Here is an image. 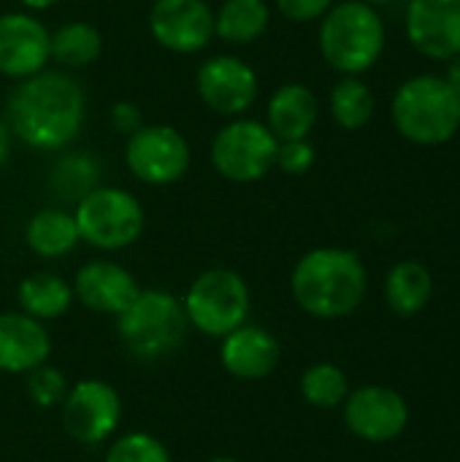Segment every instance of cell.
<instances>
[{
	"instance_id": "1",
	"label": "cell",
	"mask_w": 460,
	"mask_h": 462,
	"mask_svg": "<svg viewBox=\"0 0 460 462\" xmlns=\"http://www.w3.org/2000/svg\"><path fill=\"white\" fill-rule=\"evenodd\" d=\"M87 116V95L65 70L22 79L8 97V130L35 152H57L76 141Z\"/></svg>"
},
{
	"instance_id": "2",
	"label": "cell",
	"mask_w": 460,
	"mask_h": 462,
	"mask_svg": "<svg viewBox=\"0 0 460 462\" xmlns=\"http://www.w3.org/2000/svg\"><path fill=\"white\" fill-rule=\"evenodd\" d=\"M290 292L301 311L314 319L350 317L369 292V273L352 249L317 246L306 252L293 273Z\"/></svg>"
},
{
	"instance_id": "3",
	"label": "cell",
	"mask_w": 460,
	"mask_h": 462,
	"mask_svg": "<svg viewBox=\"0 0 460 462\" xmlns=\"http://www.w3.org/2000/svg\"><path fill=\"white\" fill-rule=\"evenodd\" d=\"M390 119L409 143L442 146L460 133V97L445 76L420 73L396 89Z\"/></svg>"
},
{
	"instance_id": "4",
	"label": "cell",
	"mask_w": 460,
	"mask_h": 462,
	"mask_svg": "<svg viewBox=\"0 0 460 462\" xmlns=\"http://www.w3.org/2000/svg\"><path fill=\"white\" fill-rule=\"evenodd\" d=\"M317 41L323 60L333 70L361 76L371 70L385 51V22L377 8L361 0H342L320 19Z\"/></svg>"
},
{
	"instance_id": "5",
	"label": "cell",
	"mask_w": 460,
	"mask_h": 462,
	"mask_svg": "<svg viewBox=\"0 0 460 462\" xmlns=\"http://www.w3.org/2000/svg\"><path fill=\"white\" fill-rule=\"evenodd\" d=\"M117 333L130 357L157 363L182 349L190 322L176 295L168 290H141L133 303L117 314Z\"/></svg>"
},
{
	"instance_id": "6",
	"label": "cell",
	"mask_w": 460,
	"mask_h": 462,
	"mask_svg": "<svg viewBox=\"0 0 460 462\" xmlns=\"http://www.w3.org/2000/svg\"><path fill=\"white\" fill-rule=\"evenodd\" d=\"M182 306L192 330L206 338H222L247 322L252 295L241 273L230 268H209L187 287Z\"/></svg>"
},
{
	"instance_id": "7",
	"label": "cell",
	"mask_w": 460,
	"mask_h": 462,
	"mask_svg": "<svg viewBox=\"0 0 460 462\" xmlns=\"http://www.w3.org/2000/svg\"><path fill=\"white\" fill-rule=\"evenodd\" d=\"M76 225L84 244L100 252H122L144 233V208L122 187H95L76 203Z\"/></svg>"
},
{
	"instance_id": "8",
	"label": "cell",
	"mask_w": 460,
	"mask_h": 462,
	"mask_svg": "<svg viewBox=\"0 0 460 462\" xmlns=\"http://www.w3.org/2000/svg\"><path fill=\"white\" fill-rule=\"evenodd\" d=\"M277 149L279 141L268 125L236 116L214 135L209 157L222 179L233 184H252L268 176L277 165Z\"/></svg>"
},
{
	"instance_id": "9",
	"label": "cell",
	"mask_w": 460,
	"mask_h": 462,
	"mask_svg": "<svg viewBox=\"0 0 460 462\" xmlns=\"http://www.w3.org/2000/svg\"><path fill=\"white\" fill-rule=\"evenodd\" d=\"M125 162L138 181L165 187L190 171V143L171 125H141L127 135Z\"/></svg>"
},
{
	"instance_id": "10",
	"label": "cell",
	"mask_w": 460,
	"mask_h": 462,
	"mask_svg": "<svg viewBox=\"0 0 460 462\" xmlns=\"http://www.w3.org/2000/svg\"><path fill=\"white\" fill-rule=\"evenodd\" d=\"M60 411L65 433L87 447L106 444L122 422L119 393L103 379H81L70 384Z\"/></svg>"
},
{
	"instance_id": "11",
	"label": "cell",
	"mask_w": 460,
	"mask_h": 462,
	"mask_svg": "<svg viewBox=\"0 0 460 462\" xmlns=\"http://www.w3.org/2000/svg\"><path fill=\"white\" fill-rule=\"evenodd\" d=\"M342 409L350 433L369 444H388L399 439L409 425V406L404 395L382 384L352 390Z\"/></svg>"
},
{
	"instance_id": "12",
	"label": "cell",
	"mask_w": 460,
	"mask_h": 462,
	"mask_svg": "<svg viewBox=\"0 0 460 462\" xmlns=\"http://www.w3.org/2000/svg\"><path fill=\"white\" fill-rule=\"evenodd\" d=\"M195 87L206 108L220 116H241L258 100V73L233 54L209 57L195 76Z\"/></svg>"
},
{
	"instance_id": "13",
	"label": "cell",
	"mask_w": 460,
	"mask_h": 462,
	"mask_svg": "<svg viewBox=\"0 0 460 462\" xmlns=\"http://www.w3.org/2000/svg\"><path fill=\"white\" fill-rule=\"evenodd\" d=\"M149 32L168 51L195 54L214 38V11L206 0H155Z\"/></svg>"
},
{
	"instance_id": "14",
	"label": "cell",
	"mask_w": 460,
	"mask_h": 462,
	"mask_svg": "<svg viewBox=\"0 0 460 462\" xmlns=\"http://www.w3.org/2000/svg\"><path fill=\"white\" fill-rule=\"evenodd\" d=\"M409 43L428 60L460 54V0H409L404 11Z\"/></svg>"
},
{
	"instance_id": "15",
	"label": "cell",
	"mask_w": 460,
	"mask_h": 462,
	"mask_svg": "<svg viewBox=\"0 0 460 462\" xmlns=\"http://www.w3.org/2000/svg\"><path fill=\"white\" fill-rule=\"evenodd\" d=\"M49 35L46 24L33 14H0V73L22 81L46 70Z\"/></svg>"
},
{
	"instance_id": "16",
	"label": "cell",
	"mask_w": 460,
	"mask_h": 462,
	"mask_svg": "<svg viewBox=\"0 0 460 462\" xmlns=\"http://www.w3.org/2000/svg\"><path fill=\"white\" fill-rule=\"evenodd\" d=\"M73 298L95 314H122L141 292L136 276L111 260H89L73 276Z\"/></svg>"
},
{
	"instance_id": "17",
	"label": "cell",
	"mask_w": 460,
	"mask_h": 462,
	"mask_svg": "<svg viewBox=\"0 0 460 462\" xmlns=\"http://www.w3.org/2000/svg\"><path fill=\"white\" fill-rule=\"evenodd\" d=\"M282 344L260 325H241L220 338V363L239 382H260L277 371Z\"/></svg>"
},
{
	"instance_id": "18",
	"label": "cell",
	"mask_w": 460,
	"mask_h": 462,
	"mask_svg": "<svg viewBox=\"0 0 460 462\" xmlns=\"http://www.w3.org/2000/svg\"><path fill=\"white\" fill-rule=\"evenodd\" d=\"M52 338L43 322L33 319L24 311L0 314V371L3 374H27L49 363Z\"/></svg>"
},
{
	"instance_id": "19",
	"label": "cell",
	"mask_w": 460,
	"mask_h": 462,
	"mask_svg": "<svg viewBox=\"0 0 460 462\" xmlns=\"http://www.w3.org/2000/svg\"><path fill=\"white\" fill-rule=\"evenodd\" d=\"M320 116L317 95L298 81L282 84L268 97L266 125L277 135V141H301L309 138Z\"/></svg>"
},
{
	"instance_id": "20",
	"label": "cell",
	"mask_w": 460,
	"mask_h": 462,
	"mask_svg": "<svg viewBox=\"0 0 460 462\" xmlns=\"http://www.w3.org/2000/svg\"><path fill=\"white\" fill-rule=\"evenodd\" d=\"M76 217L65 208H41L24 225V244L35 257L60 260L79 246Z\"/></svg>"
},
{
	"instance_id": "21",
	"label": "cell",
	"mask_w": 460,
	"mask_h": 462,
	"mask_svg": "<svg viewBox=\"0 0 460 462\" xmlns=\"http://www.w3.org/2000/svg\"><path fill=\"white\" fill-rule=\"evenodd\" d=\"M16 303L19 311L30 314L38 322H52L68 314L73 306V287L52 271L30 273L16 287Z\"/></svg>"
},
{
	"instance_id": "22",
	"label": "cell",
	"mask_w": 460,
	"mask_h": 462,
	"mask_svg": "<svg viewBox=\"0 0 460 462\" xmlns=\"http://www.w3.org/2000/svg\"><path fill=\"white\" fill-rule=\"evenodd\" d=\"M434 295V276L418 260L396 263L385 276V300L393 314L409 319L420 314Z\"/></svg>"
},
{
	"instance_id": "23",
	"label": "cell",
	"mask_w": 460,
	"mask_h": 462,
	"mask_svg": "<svg viewBox=\"0 0 460 462\" xmlns=\"http://www.w3.org/2000/svg\"><path fill=\"white\" fill-rule=\"evenodd\" d=\"M271 22L266 0H225L214 14V35L225 43H255Z\"/></svg>"
},
{
	"instance_id": "24",
	"label": "cell",
	"mask_w": 460,
	"mask_h": 462,
	"mask_svg": "<svg viewBox=\"0 0 460 462\" xmlns=\"http://www.w3.org/2000/svg\"><path fill=\"white\" fill-rule=\"evenodd\" d=\"M103 51V38L89 22H68L49 35V60L62 68L92 65Z\"/></svg>"
},
{
	"instance_id": "25",
	"label": "cell",
	"mask_w": 460,
	"mask_h": 462,
	"mask_svg": "<svg viewBox=\"0 0 460 462\" xmlns=\"http://www.w3.org/2000/svg\"><path fill=\"white\" fill-rule=\"evenodd\" d=\"M377 100L361 76H344L331 89V116L342 130H363L374 116Z\"/></svg>"
},
{
	"instance_id": "26",
	"label": "cell",
	"mask_w": 460,
	"mask_h": 462,
	"mask_svg": "<svg viewBox=\"0 0 460 462\" xmlns=\"http://www.w3.org/2000/svg\"><path fill=\"white\" fill-rule=\"evenodd\" d=\"M100 179V165L92 154H68L54 162L49 187L60 200L79 203L87 192L98 187Z\"/></svg>"
},
{
	"instance_id": "27",
	"label": "cell",
	"mask_w": 460,
	"mask_h": 462,
	"mask_svg": "<svg viewBox=\"0 0 460 462\" xmlns=\"http://www.w3.org/2000/svg\"><path fill=\"white\" fill-rule=\"evenodd\" d=\"M298 390L314 409H339L350 395V379L333 363H314L301 374Z\"/></svg>"
},
{
	"instance_id": "28",
	"label": "cell",
	"mask_w": 460,
	"mask_h": 462,
	"mask_svg": "<svg viewBox=\"0 0 460 462\" xmlns=\"http://www.w3.org/2000/svg\"><path fill=\"white\" fill-rule=\"evenodd\" d=\"M103 462H171V452L152 433L136 430L114 439L103 455Z\"/></svg>"
},
{
	"instance_id": "29",
	"label": "cell",
	"mask_w": 460,
	"mask_h": 462,
	"mask_svg": "<svg viewBox=\"0 0 460 462\" xmlns=\"http://www.w3.org/2000/svg\"><path fill=\"white\" fill-rule=\"evenodd\" d=\"M24 390H27V398L35 406L52 409V406L62 403V398L68 393V376L60 368L43 363V365H38V368L24 374Z\"/></svg>"
},
{
	"instance_id": "30",
	"label": "cell",
	"mask_w": 460,
	"mask_h": 462,
	"mask_svg": "<svg viewBox=\"0 0 460 462\" xmlns=\"http://www.w3.org/2000/svg\"><path fill=\"white\" fill-rule=\"evenodd\" d=\"M317 160V152L314 146L309 143V138H301V141H279V149H277V165L290 173V176H304L312 171Z\"/></svg>"
},
{
	"instance_id": "31",
	"label": "cell",
	"mask_w": 460,
	"mask_h": 462,
	"mask_svg": "<svg viewBox=\"0 0 460 462\" xmlns=\"http://www.w3.org/2000/svg\"><path fill=\"white\" fill-rule=\"evenodd\" d=\"M287 22H317L336 0H274Z\"/></svg>"
},
{
	"instance_id": "32",
	"label": "cell",
	"mask_w": 460,
	"mask_h": 462,
	"mask_svg": "<svg viewBox=\"0 0 460 462\" xmlns=\"http://www.w3.org/2000/svg\"><path fill=\"white\" fill-rule=\"evenodd\" d=\"M111 125H114V130L122 133V135L136 133V130L144 125L141 108H138L136 103H130V100H119V103L111 108Z\"/></svg>"
},
{
	"instance_id": "33",
	"label": "cell",
	"mask_w": 460,
	"mask_h": 462,
	"mask_svg": "<svg viewBox=\"0 0 460 462\" xmlns=\"http://www.w3.org/2000/svg\"><path fill=\"white\" fill-rule=\"evenodd\" d=\"M445 81L455 89V95L460 97V54L447 60V70H445Z\"/></svg>"
},
{
	"instance_id": "34",
	"label": "cell",
	"mask_w": 460,
	"mask_h": 462,
	"mask_svg": "<svg viewBox=\"0 0 460 462\" xmlns=\"http://www.w3.org/2000/svg\"><path fill=\"white\" fill-rule=\"evenodd\" d=\"M8 154H11V130H8V125L3 122V116H0V168L5 165Z\"/></svg>"
},
{
	"instance_id": "35",
	"label": "cell",
	"mask_w": 460,
	"mask_h": 462,
	"mask_svg": "<svg viewBox=\"0 0 460 462\" xmlns=\"http://www.w3.org/2000/svg\"><path fill=\"white\" fill-rule=\"evenodd\" d=\"M24 8H30V11H46V8H52L57 0H19Z\"/></svg>"
},
{
	"instance_id": "36",
	"label": "cell",
	"mask_w": 460,
	"mask_h": 462,
	"mask_svg": "<svg viewBox=\"0 0 460 462\" xmlns=\"http://www.w3.org/2000/svg\"><path fill=\"white\" fill-rule=\"evenodd\" d=\"M361 3H366V5H371V8H382V5H390L393 0H361Z\"/></svg>"
},
{
	"instance_id": "37",
	"label": "cell",
	"mask_w": 460,
	"mask_h": 462,
	"mask_svg": "<svg viewBox=\"0 0 460 462\" xmlns=\"http://www.w3.org/2000/svg\"><path fill=\"white\" fill-rule=\"evenodd\" d=\"M209 462H241V460H236V457H214V460H209Z\"/></svg>"
}]
</instances>
